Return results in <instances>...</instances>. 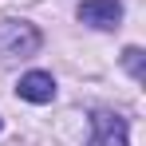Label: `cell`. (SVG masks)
<instances>
[{"label":"cell","mask_w":146,"mask_h":146,"mask_svg":"<svg viewBox=\"0 0 146 146\" xmlns=\"http://www.w3.org/2000/svg\"><path fill=\"white\" fill-rule=\"evenodd\" d=\"M40 44H44V36L28 20H4L0 24V55H8V59H28L40 51Z\"/></svg>","instance_id":"obj_1"},{"label":"cell","mask_w":146,"mask_h":146,"mask_svg":"<svg viewBox=\"0 0 146 146\" xmlns=\"http://www.w3.org/2000/svg\"><path fill=\"white\" fill-rule=\"evenodd\" d=\"M91 146H130L126 142V122L111 111L91 115Z\"/></svg>","instance_id":"obj_2"},{"label":"cell","mask_w":146,"mask_h":146,"mask_svg":"<svg viewBox=\"0 0 146 146\" xmlns=\"http://www.w3.org/2000/svg\"><path fill=\"white\" fill-rule=\"evenodd\" d=\"M79 20L91 28H115L122 20V4L119 0H83L79 4Z\"/></svg>","instance_id":"obj_3"},{"label":"cell","mask_w":146,"mask_h":146,"mask_svg":"<svg viewBox=\"0 0 146 146\" xmlns=\"http://www.w3.org/2000/svg\"><path fill=\"white\" fill-rule=\"evenodd\" d=\"M16 91H20V99H28V103H51V99H55V79H51L48 71H28Z\"/></svg>","instance_id":"obj_4"},{"label":"cell","mask_w":146,"mask_h":146,"mask_svg":"<svg viewBox=\"0 0 146 146\" xmlns=\"http://www.w3.org/2000/svg\"><path fill=\"white\" fill-rule=\"evenodd\" d=\"M122 63L130 67L134 79H142V51H138V48H126V51H122Z\"/></svg>","instance_id":"obj_5"},{"label":"cell","mask_w":146,"mask_h":146,"mask_svg":"<svg viewBox=\"0 0 146 146\" xmlns=\"http://www.w3.org/2000/svg\"><path fill=\"white\" fill-rule=\"evenodd\" d=\"M0 126H4V122H0Z\"/></svg>","instance_id":"obj_6"}]
</instances>
